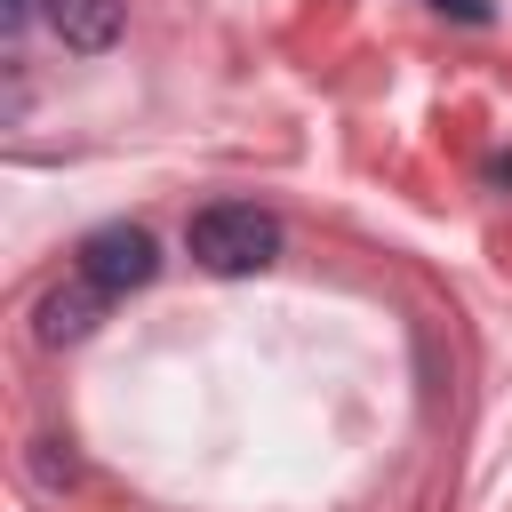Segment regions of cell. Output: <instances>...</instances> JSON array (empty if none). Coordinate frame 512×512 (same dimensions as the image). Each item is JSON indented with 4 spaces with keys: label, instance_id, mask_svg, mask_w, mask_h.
Here are the masks:
<instances>
[{
    "label": "cell",
    "instance_id": "6da1fadb",
    "mask_svg": "<svg viewBox=\"0 0 512 512\" xmlns=\"http://www.w3.org/2000/svg\"><path fill=\"white\" fill-rule=\"evenodd\" d=\"M184 248H192L200 272L240 280V272H264V264L280 256V224H272L256 200H216V208H200V216L184 224Z\"/></svg>",
    "mask_w": 512,
    "mask_h": 512
},
{
    "label": "cell",
    "instance_id": "7a4b0ae2",
    "mask_svg": "<svg viewBox=\"0 0 512 512\" xmlns=\"http://www.w3.org/2000/svg\"><path fill=\"white\" fill-rule=\"evenodd\" d=\"M152 272H160V248H152L144 224H96V232L80 240V280H88L96 296H128V288H144Z\"/></svg>",
    "mask_w": 512,
    "mask_h": 512
},
{
    "label": "cell",
    "instance_id": "3957f363",
    "mask_svg": "<svg viewBox=\"0 0 512 512\" xmlns=\"http://www.w3.org/2000/svg\"><path fill=\"white\" fill-rule=\"evenodd\" d=\"M48 8V24H56V40L64 48H80V56H104L112 40H120V0H40Z\"/></svg>",
    "mask_w": 512,
    "mask_h": 512
},
{
    "label": "cell",
    "instance_id": "8992f818",
    "mask_svg": "<svg viewBox=\"0 0 512 512\" xmlns=\"http://www.w3.org/2000/svg\"><path fill=\"white\" fill-rule=\"evenodd\" d=\"M32 16V0H0V24H24Z\"/></svg>",
    "mask_w": 512,
    "mask_h": 512
},
{
    "label": "cell",
    "instance_id": "5b68a950",
    "mask_svg": "<svg viewBox=\"0 0 512 512\" xmlns=\"http://www.w3.org/2000/svg\"><path fill=\"white\" fill-rule=\"evenodd\" d=\"M440 16H464V24H488V0H432Z\"/></svg>",
    "mask_w": 512,
    "mask_h": 512
},
{
    "label": "cell",
    "instance_id": "277c9868",
    "mask_svg": "<svg viewBox=\"0 0 512 512\" xmlns=\"http://www.w3.org/2000/svg\"><path fill=\"white\" fill-rule=\"evenodd\" d=\"M96 312H104V296H96L88 280H72V288H48V296H40L32 328H40V344H72V336L96 328Z\"/></svg>",
    "mask_w": 512,
    "mask_h": 512
}]
</instances>
